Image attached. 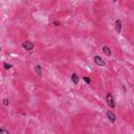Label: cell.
<instances>
[{
	"instance_id": "obj_6",
	"label": "cell",
	"mask_w": 134,
	"mask_h": 134,
	"mask_svg": "<svg viewBox=\"0 0 134 134\" xmlns=\"http://www.w3.org/2000/svg\"><path fill=\"white\" fill-rule=\"evenodd\" d=\"M115 29H116V31L118 34L121 31V21L120 20H116L115 21Z\"/></svg>"
},
{
	"instance_id": "obj_5",
	"label": "cell",
	"mask_w": 134,
	"mask_h": 134,
	"mask_svg": "<svg viewBox=\"0 0 134 134\" xmlns=\"http://www.w3.org/2000/svg\"><path fill=\"white\" fill-rule=\"evenodd\" d=\"M79 81H80L79 75H77L75 72H74V73H72V74H71V82H72L73 84H75V85H76V84L79 83Z\"/></svg>"
},
{
	"instance_id": "obj_7",
	"label": "cell",
	"mask_w": 134,
	"mask_h": 134,
	"mask_svg": "<svg viewBox=\"0 0 134 134\" xmlns=\"http://www.w3.org/2000/svg\"><path fill=\"white\" fill-rule=\"evenodd\" d=\"M103 52L105 53V55H107V57H110L111 55V49L108 47V46H103Z\"/></svg>"
},
{
	"instance_id": "obj_2",
	"label": "cell",
	"mask_w": 134,
	"mask_h": 134,
	"mask_svg": "<svg viewBox=\"0 0 134 134\" xmlns=\"http://www.w3.org/2000/svg\"><path fill=\"white\" fill-rule=\"evenodd\" d=\"M93 61H94V63H95L97 66H102V67H104V66L106 65V62H105L99 55H95V57L93 58Z\"/></svg>"
},
{
	"instance_id": "obj_4",
	"label": "cell",
	"mask_w": 134,
	"mask_h": 134,
	"mask_svg": "<svg viewBox=\"0 0 134 134\" xmlns=\"http://www.w3.org/2000/svg\"><path fill=\"white\" fill-rule=\"evenodd\" d=\"M22 47L25 49V50H32L34 49V44L31 43V42H29V41H25V42H23V44H22Z\"/></svg>"
},
{
	"instance_id": "obj_3",
	"label": "cell",
	"mask_w": 134,
	"mask_h": 134,
	"mask_svg": "<svg viewBox=\"0 0 134 134\" xmlns=\"http://www.w3.org/2000/svg\"><path fill=\"white\" fill-rule=\"evenodd\" d=\"M107 117H108V119L110 120L111 124H114L115 120H116V116H115V114H114L111 110H108V111H107Z\"/></svg>"
},
{
	"instance_id": "obj_1",
	"label": "cell",
	"mask_w": 134,
	"mask_h": 134,
	"mask_svg": "<svg viewBox=\"0 0 134 134\" xmlns=\"http://www.w3.org/2000/svg\"><path fill=\"white\" fill-rule=\"evenodd\" d=\"M106 103H107V105L109 106V108L114 109L115 103H114V99H113V95H112L111 93H108V94L106 95Z\"/></svg>"
},
{
	"instance_id": "obj_11",
	"label": "cell",
	"mask_w": 134,
	"mask_h": 134,
	"mask_svg": "<svg viewBox=\"0 0 134 134\" xmlns=\"http://www.w3.org/2000/svg\"><path fill=\"white\" fill-rule=\"evenodd\" d=\"M3 66H4V68H5L6 70H8V69L12 68V65H10V64H7V63H3Z\"/></svg>"
},
{
	"instance_id": "obj_9",
	"label": "cell",
	"mask_w": 134,
	"mask_h": 134,
	"mask_svg": "<svg viewBox=\"0 0 134 134\" xmlns=\"http://www.w3.org/2000/svg\"><path fill=\"white\" fill-rule=\"evenodd\" d=\"M0 134H9V132H8V130H6L4 127H1V129H0Z\"/></svg>"
},
{
	"instance_id": "obj_8",
	"label": "cell",
	"mask_w": 134,
	"mask_h": 134,
	"mask_svg": "<svg viewBox=\"0 0 134 134\" xmlns=\"http://www.w3.org/2000/svg\"><path fill=\"white\" fill-rule=\"evenodd\" d=\"M35 71H36V73H37L39 76H42V66H41V65H37V66L35 67Z\"/></svg>"
},
{
	"instance_id": "obj_12",
	"label": "cell",
	"mask_w": 134,
	"mask_h": 134,
	"mask_svg": "<svg viewBox=\"0 0 134 134\" xmlns=\"http://www.w3.org/2000/svg\"><path fill=\"white\" fill-rule=\"evenodd\" d=\"M2 103H3V105H4V106H7V105L9 104V100H8V98L4 97V98H3V102H2Z\"/></svg>"
},
{
	"instance_id": "obj_10",
	"label": "cell",
	"mask_w": 134,
	"mask_h": 134,
	"mask_svg": "<svg viewBox=\"0 0 134 134\" xmlns=\"http://www.w3.org/2000/svg\"><path fill=\"white\" fill-rule=\"evenodd\" d=\"M84 82H85L86 84H90V83H91V79L88 77V76H84Z\"/></svg>"
},
{
	"instance_id": "obj_13",
	"label": "cell",
	"mask_w": 134,
	"mask_h": 134,
	"mask_svg": "<svg viewBox=\"0 0 134 134\" xmlns=\"http://www.w3.org/2000/svg\"><path fill=\"white\" fill-rule=\"evenodd\" d=\"M53 25L59 26V25H60V22H58V21H53Z\"/></svg>"
}]
</instances>
